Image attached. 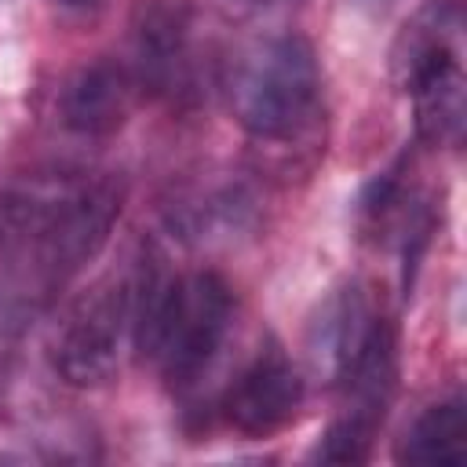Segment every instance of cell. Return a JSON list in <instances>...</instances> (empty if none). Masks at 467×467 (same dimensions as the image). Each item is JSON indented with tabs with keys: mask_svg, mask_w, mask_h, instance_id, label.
I'll return each instance as SVG.
<instances>
[{
	"mask_svg": "<svg viewBox=\"0 0 467 467\" xmlns=\"http://www.w3.org/2000/svg\"><path fill=\"white\" fill-rule=\"evenodd\" d=\"M190 4L186 0H142L131 22V62L139 88L179 91L193 69L190 58Z\"/></svg>",
	"mask_w": 467,
	"mask_h": 467,
	"instance_id": "7",
	"label": "cell"
},
{
	"mask_svg": "<svg viewBox=\"0 0 467 467\" xmlns=\"http://www.w3.org/2000/svg\"><path fill=\"white\" fill-rule=\"evenodd\" d=\"M376 427H379V420H368V416L347 409V412H343L339 420H332L328 431L317 438L310 460H321V463H361V460H368Z\"/></svg>",
	"mask_w": 467,
	"mask_h": 467,
	"instance_id": "13",
	"label": "cell"
},
{
	"mask_svg": "<svg viewBox=\"0 0 467 467\" xmlns=\"http://www.w3.org/2000/svg\"><path fill=\"white\" fill-rule=\"evenodd\" d=\"M394 456L401 463H423V467H463L467 463V405L463 398H445L438 405H427L409 431L401 434Z\"/></svg>",
	"mask_w": 467,
	"mask_h": 467,
	"instance_id": "10",
	"label": "cell"
},
{
	"mask_svg": "<svg viewBox=\"0 0 467 467\" xmlns=\"http://www.w3.org/2000/svg\"><path fill=\"white\" fill-rule=\"evenodd\" d=\"M139 91L142 88H139L135 73L128 69V62L95 58V62L80 66L77 73H69V80L62 84L58 117L69 131L102 139V135H113L124 128Z\"/></svg>",
	"mask_w": 467,
	"mask_h": 467,
	"instance_id": "8",
	"label": "cell"
},
{
	"mask_svg": "<svg viewBox=\"0 0 467 467\" xmlns=\"http://www.w3.org/2000/svg\"><path fill=\"white\" fill-rule=\"evenodd\" d=\"M416 106V135L427 146H460L467 117V80L463 62L441 66L409 88Z\"/></svg>",
	"mask_w": 467,
	"mask_h": 467,
	"instance_id": "11",
	"label": "cell"
},
{
	"mask_svg": "<svg viewBox=\"0 0 467 467\" xmlns=\"http://www.w3.org/2000/svg\"><path fill=\"white\" fill-rule=\"evenodd\" d=\"M139 259L95 281L66 314L55 336V372L69 387H102L117 376L124 347L135 339Z\"/></svg>",
	"mask_w": 467,
	"mask_h": 467,
	"instance_id": "4",
	"label": "cell"
},
{
	"mask_svg": "<svg viewBox=\"0 0 467 467\" xmlns=\"http://www.w3.org/2000/svg\"><path fill=\"white\" fill-rule=\"evenodd\" d=\"M303 394H306L303 372L292 365V358L274 339H266V347H259L255 358L226 387L223 416L241 434L266 438L296 420Z\"/></svg>",
	"mask_w": 467,
	"mask_h": 467,
	"instance_id": "6",
	"label": "cell"
},
{
	"mask_svg": "<svg viewBox=\"0 0 467 467\" xmlns=\"http://www.w3.org/2000/svg\"><path fill=\"white\" fill-rule=\"evenodd\" d=\"M358 7H365V11H387V7H394L398 0H354Z\"/></svg>",
	"mask_w": 467,
	"mask_h": 467,
	"instance_id": "15",
	"label": "cell"
},
{
	"mask_svg": "<svg viewBox=\"0 0 467 467\" xmlns=\"http://www.w3.org/2000/svg\"><path fill=\"white\" fill-rule=\"evenodd\" d=\"M234 328L230 285L212 270L168 274L157 255H139V299L131 347L164 376L190 390L215 365Z\"/></svg>",
	"mask_w": 467,
	"mask_h": 467,
	"instance_id": "3",
	"label": "cell"
},
{
	"mask_svg": "<svg viewBox=\"0 0 467 467\" xmlns=\"http://www.w3.org/2000/svg\"><path fill=\"white\" fill-rule=\"evenodd\" d=\"M463 0H423L390 44V77L401 91L441 66L463 62Z\"/></svg>",
	"mask_w": 467,
	"mask_h": 467,
	"instance_id": "9",
	"label": "cell"
},
{
	"mask_svg": "<svg viewBox=\"0 0 467 467\" xmlns=\"http://www.w3.org/2000/svg\"><path fill=\"white\" fill-rule=\"evenodd\" d=\"M124 190L95 171L29 175L0 190V255L36 281H66L99 255Z\"/></svg>",
	"mask_w": 467,
	"mask_h": 467,
	"instance_id": "1",
	"label": "cell"
},
{
	"mask_svg": "<svg viewBox=\"0 0 467 467\" xmlns=\"http://www.w3.org/2000/svg\"><path fill=\"white\" fill-rule=\"evenodd\" d=\"M62 7H73V11H95L102 7V0H58Z\"/></svg>",
	"mask_w": 467,
	"mask_h": 467,
	"instance_id": "14",
	"label": "cell"
},
{
	"mask_svg": "<svg viewBox=\"0 0 467 467\" xmlns=\"http://www.w3.org/2000/svg\"><path fill=\"white\" fill-rule=\"evenodd\" d=\"M226 106L266 164L288 171L292 157L325 150L321 66L299 33H270L237 47L223 77Z\"/></svg>",
	"mask_w": 467,
	"mask_h": 467,
	"instance_id": "2",
	"label": "cell"
},
{
	"mask_svg": "<svg viewBox=\"0 0 467 467\" xmlns=\"http://www.w3.org/2000/svg\"><path fill=\"white\" fill-rule=\"evenodd\" d=\"M237 7H248V11H263V7H274V4H281V0H234Z\"/></svg>",
	"mask_w": 467,
	"mask_h": 467,
	"instance_id": "16",
	"label": "cell"
},
{
	"mask_svg": "<svg viewBox=\"0 0 467 467\" xmlns=\"http://www.w3.org/2000/svg\"><path fill=\"white\" fill-rule=\"evenodd\" d=\"M248 193L234 182H219L204 193H190L179 212H175V226L182 230V237H197V241H212V237H234V230H241L248 223Z\"/></svg>",
	"mask_w": 467,
	"mask_h": 467,
	"instance_id": "12",
	"label": "cell"
},
{
	"mask_svg": "<svg viewBox=\"0 0 467 467\" xmlns=\"http://www.w3.org/2000/svg\"><path fill=\"white\" fill-rule=\"evenodd\" d=\"M383 328L387 321L376 314L368 292L358 281L332 285L317 299L306 321V336H303L306 372L325 387H343L354 376V368L365 361L372 343L383 336Z\"/></svg>",
	"mask_w": 467,
	"mask_h": 467,
	"instance_id": "5",
	"label": "cell"
}]
</instances>
